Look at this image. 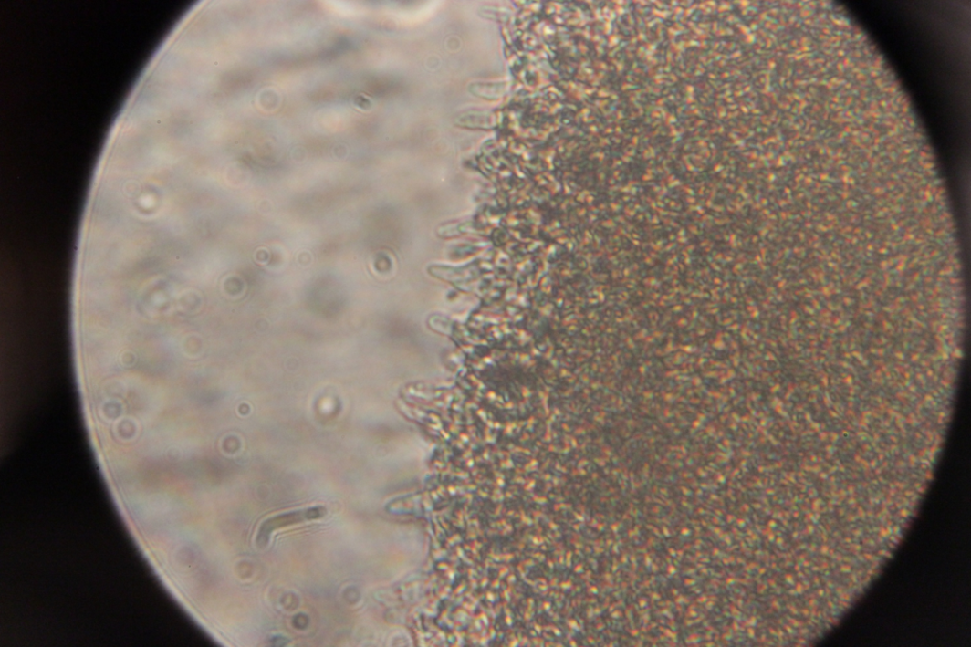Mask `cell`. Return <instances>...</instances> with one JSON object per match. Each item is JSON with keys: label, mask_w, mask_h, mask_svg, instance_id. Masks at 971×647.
Listing matches in <instances>:
<instances>
[{"label": "cell", "mask_w": 971, "mask_h": 647, "mask_svg": "<svg viewBox=\"0 0 971 647\" xmlns=\"http://www.w3.org/2000/svg\"><path fill=\"white\" fill-rule=\"evenodd\" d=\"M327 511L323 507H313L276 516L263 522L257 533L256 544L264 547L268 544L271 536L287 527L318 520L324 517Z\"/></svg>", "instance_id": "1"}]
</instances>
